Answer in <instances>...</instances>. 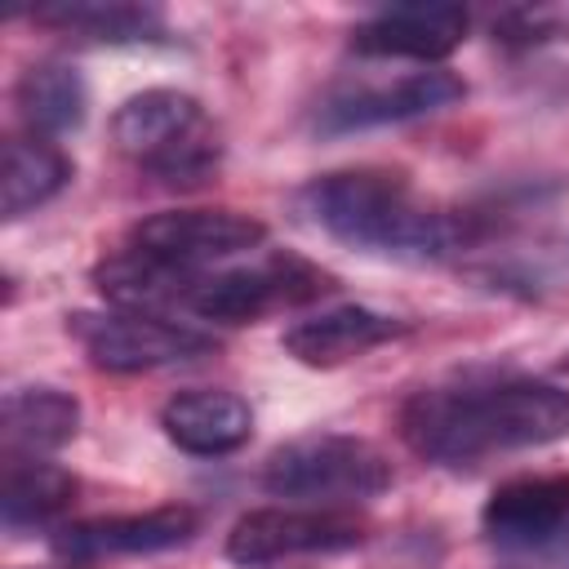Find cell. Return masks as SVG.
Segmentation results:
<instances>
[{
  "mask_svg": "<svg viewBox=\"0 0 569 569\" xmlns=\"http://www.w3.org/2000/svg\"><path fill=\"white\" fill-rule=\"evenodd\" d=\"M262 240H267V227L236 209H169L133 227V249L164 258L173 267H191V271L249 253Z\"/></svg>",
  "mask_w": 569,
  "mask_h": 569,
  "instance_id": "cell-9",
  "label": "cell"
},
{
  "mask_svg": "<svg viewBox=\"0 0 569 569\" xmlns=\"http://www.w3.org/2000/svg\"><path fill=\"white\" fill-rule=\"evenodd\" d=\"M160 427L178 449L196 458H218V453H236L253 436V409L236 391L191 387L164 400Z\"/></svg>",
  "mask_w": 569,
  "mask_h": 569,
  "instance_id": "cell-14",
  "label": "cell"
},
{
  "mask_svg": "<svg viewBox=\"0 0 569 569\" xmlns=\"http://www.w3.org/2000/svg\"><path fill=\"white\" fill-rule=\"evenodd\" d=\"M200 529V516L191 507H156L133 516H102L58 529L53 547L71 560H107V556H151L182 547Z\"/></svg>",
  "mask_w": 569,
  "mask_h": 569,
  "instance_id": "cell-10",
  "label": "cell"
},
{
  "mask_svg": "<svg viewBox=\"0 0 569 569\" xmlns=\"http://www.w3.org/2000/svg\"><path fill=\"white\" fill-rule=\"evenodd\" d=\"M200 276L204 271L173 267V262L151 258L142 249L116 253V258L93 267V284L111 307L142 311V316H164V320H178L182 311L191 316V293H196Z\"/></svg>",
  "mask_w": 569,
  "mask_h": 569,
  "instance_id": "cell-12",
  "label": "cell"
},
{
  "mask_svg": "<svg viewBox=\"0 0 569 569\" xmlns=\"http://www.w3.org/2000/svg\"><path fill=\"white\" fill-rule=\"evenodd\" d=\"M365 542V520L342 507H262L231 525L227 560L271 565L293 556H329Z\"/></svg>",
  "mask_w": 569,
  "mask_h": 569,
  "instance_id": "cell-7",
  "label": "cell"
},
{
  "mask_svg": "<svg viewBox=\"0 0 569 569\" xmlns=\"http://www.w3.org/2000/svg\"><path fill=\"white\" fill-rule=\"evenodd\" d=\"M67 182H71V160L49 138L22 133V138L4 142V196H0V209H4L9 222L31 213V209H40V204H49Z\"/></svg>",
  "mask_w": 569,
  "mask_h": 569,
  "instance_id": "cell-17",
  "label": "cell"
},
{
  "mask_svg": "<svg viewBox=\"0 0 569 569\" xmlns=\"http://www.w3.org/2000/svg\"><path fill=\"white\" fill-rule=\"evenodd\" d=\"M36 22L58 27V31H76L89 40H111V44H129V40H156L160 13L142 9V4H116V0H71V4H49L36 9Z\"/></svg>",
  "mask_w": 569,
  "mask_h": 569,
  "instance_id": "cell-20",
  "label": "cell"
},
{
  "mask_svg": "<svg viewBox=\"0 0 569 569\" xmlns=\"http://www.w3.org/2000/svg\"><path fill=\"white\" fill-rule=\"evenodd\" d=\"M391 485V462L360 436H302L280 445L262 467V489L302 507L369 502Z\"/></svg>",
  "mask_w": 569,
  "mask_h": 569,
  "instance_id": "cell-4",
  "label": "cell"
},
{
  "mask_svg": "<svg viewBox=\"0 0 569 569\" xmlns=\"http://www.w3.org/2000/svg\"><path fill=\"white\" fill-rule=\"evenodd\" d=\"M467 36V9L458 4H391L351 31L356 53L365 58H413L440 62Z\"/></svg>",
  "mask_w": 569,
  "mask_h": 569,
  "instance_id": "cell-11",
  "label": "cell"
},
{
  "mask_svg": "<svg viewBox=\"0 0 569 569\" xmlns=\"http://www.w3.org/2000/svg\"><path fill=\"white\" fill-rule=\"evenodd\" d=\"M405 325L396 316H382V311H369V307H333V311H320V316H307L298 325L284 329V351L311 369H333V365H347L391 338H400Z\"/></svg>",
  "mask_w": 569,
  "mask_h": 569,
  "instance_id": "cell-15",
  "label": "cell"
},
{
  "mask_svg": "<svg viewBox=\"0 0 569 569\" xmlns=\"http://www.w3.org/2000/svg\"><path fill=\"white\" fill-rule=\"evenodd\" d=\"M111 133L116 147L164 187H200L222 160L213 120L191 93L178 89H142L124 98L111 116Z\"/></svg>",
  "mask_w": 569,
  "mask_h": 569,
  "instance_id": "cell-3",
  "label": "cell"
},
{
  "mask_svg": "<svg viewBox=\"0 0 569 569\" xmlns=\"http://www.w3.org/2000/svg\"><path fill=\"white\" fill-rule=\"evenodd\" d=\"M302 209L333 240L382 258H445L462 240L458 218L431 209L400 173L387 169L325 173L302 191Z\"/></svg>",
  "mask_w": 569,
  "mask_h": 569,
  "instance_id": "cell-2",
  "label": "cell"
},
{
  "mask_svg": "<svg viewBox=\"0 0 569 569\" xmlns=\"http://www.w3.org/2000/svg\"><path fill=\"white\" fill-rule=\"evenodd\" d=\"M67 333L84 347V356L107 373H147L182 360L213 356V333H200L182 320L142 316V311H76L67 316Z\"/></svg>",
  "mask_w": 569,
  "mask_h": 569,
  "instance_id": "cell-5",
  "label": "cell"
},
{
  "mask_svg": "<svg viewBox=\"0 0 569 569\" xmlns=\"http://www.w3.org/2000/svg\"><path fill=\"white\" fill-rule=\"evenodd\" d=\"M325 289H329L325 271L284 253V258H267V262H253V267L204 271L196 293H191V316L218 320V325H249V320H262L280 307L311 302Z\"/></svg>",
  "mask_w": 569,
  "mask_h": 569,
  "instance_id": "cell-6",
  "label": "cell"
},
{
  "mask_svg": "<svg viewBox=\"0 0 569 569\" xmlns=\"http://www.w3.org/2000/svg\"><path fill=\"white\" fill-rule=\"evenodd\" d=\"M71 498H76V476L62 471L58 462H40V458H9L4 462L0 511H4L9 533L53 520L58 511L71 507Z\"/></svg>",
  "mask_w": 569,
  "mask_h": 569,
  "instance_id": "cell-18",
  "label": "cell"
},
{
  "mask_svg": "<svg viewBox=\"0 0 569 569\" xmlns=\"http://www.w3.org/2000/svg\"><path fill=\"white\" fill-rule=\"evenodd\" d=\"M405 445L445 467L569 436V391L538 378H462L422 387L400 409Z\"/></svg>",
  "mask_w": 569,
  "mask_h": 569,
  "instance_id": "cell-1",
  "label": "cell"
},
{
  "mask_svg": "<svg viewBox=\"0 0 569 569\" xmlns=\"http://www.w3.org/2000/svg\"><path fill=\"white\" fill-rule=\"evenodd\" d=\"M462 93H467V84L453 71H440V67L409 71V76H396V80L351 84V89H338L333 98H325V107L316 111V129L320 133H356V129L400 124V120L431 116V111L458 102Z\"/></svg>",
  "mask_w": 569,
  "mask_h": 569,
  "instance_id": "cell-8",
  "label": "cell"
},
{
  "mask_svg": "<svg viewBox=\"0 0 569 569\" xmlns=\"http://www.w3.org/2000/svg\"><path fill=\"white\" fill-rule=\"evenodd\" d=\"M84 80L67 62H36L18 80V111L22 120L44 138V133H71L84 124Z\"/></svg>",
  "mask_w": 569,
  "mask_h": 569,
  "instance_id": "cell-19",
  "label": "cell"
},
{
  "mask_svg": "<svg viewBox=\"0 0 569 569\" xmlns=\"http://www.w3.org/2000/svg\"><path fill=\"white\" fill-rule=\"evenodd\" d=\"M480 520L498 547H538L556 538L569 525V471L520 476V480L498 485Z\"/></svg>",
  "mask_w": 569,
  "mask_h": 569,
  "instance_id": "cell-13",
  "label": "cell"
},
{
  "mask_svg": "<svg viewBox=\"0 0 569 569\" xmlns=\"http://www.w3.org/2000/svg\"><path fill=\"white\" fill-rule=\"evenodd\" d=\"M4 449L9 458H40L49 449H62L80 427L76 396L58 387H22L4 396Z\"/></svg>",
  "mask_w": 569,
  "mask_h": 569,
  "instance_id": "cell-16",
  "label": "cell"
}]
</instances>
